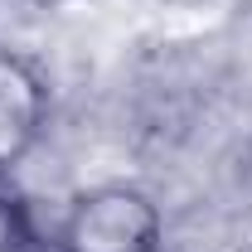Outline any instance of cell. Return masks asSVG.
Segmentation results:
<instances>
[{"instance_id":"cell-1","label":"cell","mask_w":252,"mask_h":252,"mask_svg":"<svg viewBox=\"0 0 252 252\" xmlns=\"http://www.w3.org/2000/svg\"><path fill=\"white\" fill-rule=\"evenodd\" d=\"M54 252H165L160 204L136 185L83 189L59 223Z\"/></svg>"},{"instance_id":"cell-3","label":"cell","mask_w":252,"mask_h":252,"mask_svg":"<svg viewBox=\"0 0 252 252\" xmlns=\"http://www.w3.org/2000/svg\"><path fill=\"white\" fill-rule=\"evenodd\" d=\"M34 248V209L15 170L0 165V252H30Z\"/></svg>"},{"instance_id":"cell-2","label":"cell","mask_w":252,"mask_h":252,"mask_svg":"<svg viewBox=\"0 0 252 252\" xmlns=\"http://www.w3.org/2000/svg\"><path fill=\"white\" fill-rule=\"evenodd\" d=\"M49 78L34 59H25L20 49L0 44V165L15 170L20 160L30 156L49 126Z\"/></svg>"},{"instance_id":"cell-4","label":"cell","mask_w":252,"mask_h":252,"mask_svg":"<svg viewBox=\"0 0 252 252\" xmlns=\"http://www.w3.org/2000/svg\"><path fill=\"white\" fill-rule=\"evenodd\" d=\"M214 10H228V15H252V0H209Z\"/></svg>"}]
</instances>
